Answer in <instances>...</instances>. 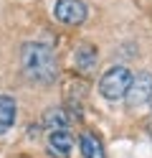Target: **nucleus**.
Masks as SVG:
<instances>
[{
  "label": "nucleus",
  "mask_w": 152,
  "mask_h": 158,
  "mask_svg": "<svg viewBox=\"0 0 152 158\" xmlns=\"http://www.w3.org/2000/svg\"><path fill=\"white\" fill-rule=\"evenodd\" d=\"M20 69L23 74L36 84H51L58 77V61L53 48L41 44V41H28L20 46Z\"/></svg>",
  "instance_id": "obj_1"
},
{
  "label": "nucleus",
  "mask_w": 152,
  "mask_h": 158,
  "mask_svg": "<svg viewBox=\"0 0 152 158\" xmlns=\"http://www.w3.org/2000/svg\"><path fill=\"white\" fill-rule=\"evenodd\" d=\"M132 79H134V74L129 72V66L117 64V66H111V69H107V72L101 74L99 94L104 97V100H109V102H119V100L127 97L129 87H132Z\"/></svg>",
  "instance_id": "obj_2"
},
{
  "label": "nucleus",
  "mask_w": 152,
  "mask_h": 158,
  "mask_svg": "<svg viewBox=\"0 0 152 158\" xmlns=\"http://www.w3.org/2000/svg\"><path fill=\"white\" fill-rule=\"evenodd\" d=\"M89 15V8L84 0H56L53 18L64 26H81Z\"/></svg>",
  "instance_id": "obj_3"
},
{
  "label": "nucleus",
  "mask_w": 152,
  "mask_h": 158,
  "mask_svg": "<svg viewBox=\"0 0 152 158\" xmlns=\"http://www.w3.org/2000/svg\"><path fill=\"white\" fill-rule=\"evenodd\" d=\"M124 100L129 107H142L152 100V72H139L132 79V87H129Z\"/></svg>",
  "instance_id": "obj_4"
},
{
  "label": "nucleus",
  "mask_w": 152,
  "mask_h": 158,
  "mask_svg": "<svg viewBox=\"0 0 152 158\" xmlns=\"http://www.w3.org/2000/svg\"><path fill=\"white\" fill-rule=\"evenodd\" d=\"M48 151L53 158H68L74 151V135L71 130H51L48 133Z\"/></svg>",
  "instance_id": "obj_5"
},
{
  "label": "nucleus",
  "mask_w": 152,
  "mask_h": 158,
  "mask_svg": "<svg viewBox=\"0 0 152 158\" xmlns=\"http://www.w3.org/2000/svg\"><path fill=\"white\" fill-rule=\"evenodd\" d=\"M96 61H99V54H96V48L91 46V44H81V46L76 48L74 64H76V69H79L81 74H89L91 69L96 66Z\"/></svg>",
  "instance_id": "obj_6"
},
{
  "label": "nucleus",
  "mask_w": 152,
  "mask_h": 158,
  "mask_svg": "<svg viewBox=\"0 0 152 158\" xmlns=\"http://www.w3.org/2000/svg\"><path fill=\"white\" fill-rule=\"evenodd\" d=\"M79 151H81L84 158H107L104 156V145H101V140L91 130H84L79 135Z\"/></svg>",
  "instance_id": "obj_7"
},
{
  "label": "nucleus",
  "mask_w": 152,
  "mask_h": 158,
  "mask_svg": "<svg viewBox=\"0 0 152 158\" xmlns=\"http://www.w3.org/2000/svg\"><path fill=\"white\" fill-rule=\"evenodd\" d=\"M15 112H18L15 100L10 94H0V135H5L15 125Z\"/></svg>",
  "instance_id": "obj_8"
},
{
  "label": "nucleus",
  "mask_w": 152,
  "mask_h": 158,
  "mask_svg": "<svg viewBox=\"0 0 152 158\" xmlns=\"http://www.w3.org/2000/svg\"><path fill=\"white\" fill-rule=\"evenodd\" d=\"M68 115H66V110H61V107H51V110H46V115H43V125H46V130L51 133V130H66L68 127Z\"/></svg>",
  "instance_id": "obj_9"
},
{
  "label": "nucleus",
  "mask_w": 152,
  "mask_h": 158,
  "mask_svg": "<svg viewBox=\"0 0 152 158\" xmlns=\"http://www.w3.org/2000/svg\"><path fill=\"white\" fill-rule=\"evenodd\" d=\"M150 135H152V123H150Z\"/></svg>",
  "instance_id": "obj_10"
},
{
  "label": "nucleus",
  "mask_w": 152,
  "mask_h": 158,
  "mask_svg": "<svg viewBox=\"0 0 152 158\" xmlns=\"http://www.w3.org/2000/svg\"><path fill=\"white\" fill-rule=\"evenodd\" d=\"M150 105H152V100H150Z\"/></svg>",
  "instance_id": "obj_11"
}]
</instances>
